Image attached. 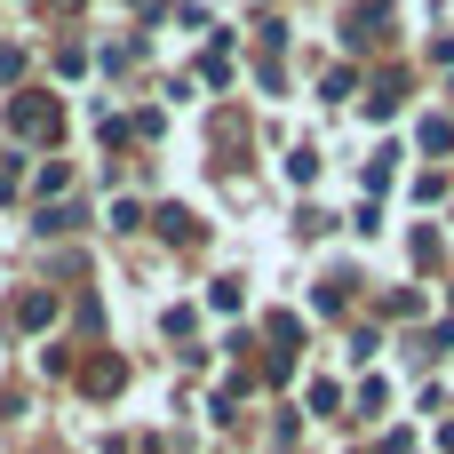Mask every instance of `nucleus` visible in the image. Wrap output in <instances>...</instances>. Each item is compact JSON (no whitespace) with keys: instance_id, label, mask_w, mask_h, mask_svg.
Wrapping results in <instances>:
<instances>
[{"instance_id":"39448f33","label":"nucleus","mask_w":454,"mask_h":454,"mask_svg":"<svg viewBox=\"0 0 454 454\" xmlns=\"http://www.w3.org/2000/svg\"><path fill=\"white\" fill-rule=\"evenodd\" d=\"M343 96H359V72L343 64V72H327V104H343Z\"/></svg>"},{"instance_id":"f03ea898","label":"nucleus","mask_w":454,"mask_h":454,"mask_svg":"<svg viewBox=\"0 0 454 454\" xmlns=\"http://www.w3.org/2000/svg\"><path fill=\"white\" fill-rule=\"evenodd\" d=\"M8 319H16V327H48V319H56V295H40V287H32V295H16V303H8Z\"/></svg>"},{"instance_id":"f257e3e1","label":"nucleus","mask_w":454,"mask_h":454,"mask_svg":"<svg viewBox=\"0 0 454 454\" xmlns=\"http://www.w3.org/2000/svg\"><path fill=\"white\" fill-rule=\"evenodd\" d=\"M8 128H16V136H32V144H56L64 104H56V96H16V104H8Z\"/></svg>"},{"instance_id":"7ed1b4c3","label":"nucleus","mask_w":454,"mask_h":454,"mask_svg":"<svg viewBox=\"0 0 454 454\" xmlns=\"http://www.w3.org/2000/svg\"><path fill=\"white\" fill-rule=\"evenodd\" d=\"M120 383H128V367H120V359H96V367L80 375V391H88V399H112Z\"/></svg>"},{"instance_id":"423d86ee","label":"nucleus","mask_w":454,"mask_h":454,"mask_svg":"<svg viewBox=\"0 0 454 454\" xmlns=\"http://www.w3.org/2000/svg\"><path fill=\"white\" fill-rule=\"evenodd\" d=\"M160 239H192V215L184 207H160Z\"/></svg>"},{"instance_id":"20e7f679","label":"nucleus","mask_w":454,"mask_h":454,"mask_svg":"<svg viewBox=\"0 0 454 454\" xmlns=\"http://www.w3.org/2000/svg\"><path fill=\"white\" fill-rule=\"evenodd\" d=\"M351 287H359L351 271H343V279H319V295H311V303H319V311H343V303H351Z\"/></svg>"}]
</instances>
